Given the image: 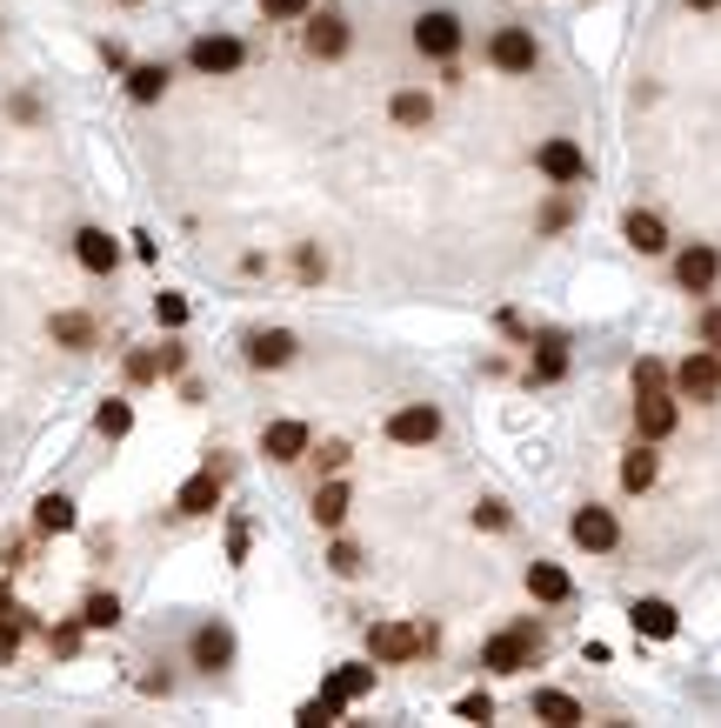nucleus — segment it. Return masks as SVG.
Wrapping results in <instances>:
<instances>
[{
	"instance_id": "obj_48",
	"label": "nucleus",
	"mask_w": 721,
	"mask_h": 728,
	"mask_svg": "<svg viewBox=\"0 0 721 728\" xmlns=\"http://www.w3.org/2000/svg\"><path fill=\"white\" fill-rule=\"evenodd\" d=\"M689 7H695V13H709V7H721V0H689Z\"/></svg>"
},
{
	"instance_id": "obj_31",
	"label": "nucleus",
	"mask_w": 721,
	"mask_h": 728,
	"mask_svg": "<svg viewBox=\"0 0 721 728\" xmlns=\"http://www.w3.org/2000/svg\"><path fill=\"white\" fill-rule=\"evenodd\" d=\"M80 629H94V635L100 629H120V595H87L80 602Z\"/></svg>"
},
{
	"instance_id": "obj_17",
	"label": "nucleus",
	"mask_w": 721,
	"mask_h": 728,
	"mask_svg": "<svg viewBox=\"0 0 721 728\" xmlns=\"http://www.w3.org/2000/svg\"><path fill=\"white\" fill-rule=\"evenodd\" d=\"M74 261H80L87 274H114V268H120V241H114L107 227H74Z\"/></svg>"
},
{
	"instance_id": "obj_18",
	"label": "nucleus",
	"mask_w": 721,
	"mask_h": 728,
	"mask_svg": "<svg viewBox=\"0 0 721 728\" xmlns=\"http://www.w3.org/2000/svg\"><path fill=\"white\" fill-rule=\"evenodd\" d=\"M294 355H301V341L288 328H254L247 334V368H288Z\"/></svg>"
},
{
	"instance_id": "obj_12",
	"label": "nucleus",
	"mask_w": 721,
	"mask_h": 728,
	"mask_svg": "<svg viewBox=\"0 0 721 728\" xmlns=\"http://www.w3.org/2000/svg\"><path fill=\"white\" fill-rule=\"evenodd\" d=\"M187 67L207 74V80H221V74H241V67H247V47H241L234 33H201V40L187 47Z\"/></svg>"
},
{
	"instance_id": "obj_9",
	"label": "nucleus",
	"mask_w": 721,
	"mask_h": 728,
	"mask_svg": "<svg viewBox=\"0 0 721 728\" xmlns=\"http://www.w3.org/2000/svg\"><path fill=\"white\" fill-rule=\"evenodd\" d=\"M234 656H241V642H234V629H227V622H201V629L187 635V662H194L201 676H227V669H234Z\"/></svg>"
},
{
	"instance_id": "obj_5",
	"label": "nucleus",
	"mask_w": 721,
	"mask_h": 728,
	"mask_svg": "<svg viewBox=\"0 0 721 728\" xmlns=\"http://www.w3.org/2000/svg\"><path fill=\"white\" fill-rule=\"evenodd\" d=\"M669 388H675L682 401H695V408L721 401V355H715V348H695V355L669 375Z\"/></svg>"
},
{
	"instance_id": "obj_16",
	"label": "nucleus",
	"mask_w": 721,
	"mask_h": 728,
	"mask_svg": "<svg viewBox=\"0 0 721 728\" xmlns=\"http://www.w3.org/2000/svg\"><path fill=\"white\" fill-rule=\"evenodd\" d=\"M348 20L341 13H308V27H301V47H308V60H341L348 54Z\"/></svg>"
},
{
	"instance_id": "obj_10",
	"label": "nucleus",
	"mask_w": 721,
	"mask_h": 728,
	"mask_svg": "<svg viewBox=\"0 0 721 728\" xmlns=\"http://www.w3.org/2000/svg\"><path fill=\"white\" fill-rule=\"evenodd\" d=\"M388 441H394V448H435V441H441V408H435V401L394 408V415H388Z\"/></svg>"
},
{
	"instance_id": "obj_33",
	"label": "nucleus",
	"mask_w": 721,
	"mask_h": 728,
	"mask_svg": "<svg viewBox=\"0 0 721 728\" xmlns=\"http://www.w3.org/2000/svg\"><path fill=\"white\" fill-rule=\"evenodd\" d=\"M328 569H334L341 582H354V575L368 569V555H361V542H334V549H328Z\"/></svg>"
},
{
	"instance_id": "obj_40",
	"label": "nucleus",
	"mask_w": 721,
	"mask_h": 728,
	"mask_svg": "<svg viewBox=\"0 0 721 728\" xmlns=\"http://www.w3.org/2000/svg\"><path fill=\"white\" fill-rule=\"evenodd\" d=\"M568 214H575V207H568V187H562V194H555V201L542 207V234H555V227H568Z\"/></svg>"
},
{
	"instance_id": "obj_3",
	"label": "nucleus",
	"mask_w": 721,
	"mask_h": 728,
	"mask_svg": "<svg viewBox=\"0 0 721 728\" xmlns=\"http://www.w3.org/2000/svg\"><path fill=\"white\" fill-rule=\"evenodd\" d=\"M428 649H435V629H428V622H374V629H368V656L388 662V669H394V662H415V656H428Z\"/></svg>"
},
{
	"instance_id": "obj_20",
	"label": "nucleus",
	"mask_w": 721,
	"mask_h": 728,
	"mask_svg": "<svg viewBox=\"0 0 721 728\" xmlns=\"http://www.w3.org/2000/svg\"><path fill=\"white\" fill-rule=\"evenodd\" d=\"M629 622H635V635H655V642H675V635H682V615H675V602H662V595H642V602L629 609Z\"/></svg>"
},
{
	"instance_id": "obj_43",
	"label": "nucleus",
	"mask_w": 721,
	"mask_h": 728,
	"mask_svg": "<svg viewBox=\"0 0 721 728\" xmlns=\"http://www.w3.org/2000/svg\"><path fill=\"white\" fill-rule=\"evenodd\" d=\"M187 368V348L181 341H160V375H181Z\"/></svg>"
},
{
	"instance_id": "obj_29",
	"label": "nucleus",
	"mask_w": 721,
	"mask_h": 728,
	"mask_svg": "<svg viewBox=\"0 0 721 728\" xmlns=\"http://www.w3.org/2000/svg\"><path fill=\"white\" fill-rule=\"evenodd\" d=\"M562 375H568V348L562 341H542L535 361H528V388H555Z\"/></svg>"
},
{
	"instance_id": "obj_14",
	"label": "nucleus",
	"mask_w": 721,
	"mask_h": 728,
	"mask_svg": "<svg viewBox=\"0 0 721 728\" xmlns=\"http://www.w3.org/2000/svg\"><path fill=\"white\" fill-rule=\"evenodd\" d=\"M221 488H227V468H221V462H207L201 475H187V482L174 488V515H187V522L214 515V508H221Z\"/></svg>"
},
{
	"instance_id": "obj_1",
	"label": "nucleus",
	"mask_w": 721,
	"mask_h": 728,
	"mask_svg": "<svg viewBox=\"0 0 721 728\" xmlns=\"http://www.w3.org/2000/svg\"><path fill=\"white\" fill-rule=\"evenodd\" d=\"M542 649H548V629L522 615V622H508L501 635L481 642V669H488V676H522V669L542 662Z\"/></svg>"
},
{
	"instance_id": "obj_27",
	"label": "nucleus",
	"mask_w": 721,
	"mask_h": 728,
	"mask_svg": "<svg viewBox=\"0 0 721 728\" xmlns=\"http://www.w3.org/2000/svg\"><path fill=\"white\" fill-rule=\"evenodd\" d=\"M167 94V60H140V67H127V100L134 107H154Z\"/></svg>"
},
{
	"instance_id": "obj_26",
	"label": "nucleus",
	"mask_w": 721,
	"mask_h": 728,
	"mask_svg": "<svg viewBox=\"0 0 721 728\" xmlns=\"http://www.w3.org/2000/svg\"><path fill=\"white\" fill-rule=\"evenodd\" d=\"M74 528H80L74 495H40L33 502V535H74Z\"/></svg>"
},
{
	"instance_id": "obj_37",
	"label": "nucleus",
	"mask_w": 721,
	"mask_h": 728,
	"mask_svg": "<svg viewBox=\"0 0 721 728\" xmlns=\"http://www.w3.org/2000/svg\"><path fill=\"white\" fill-rule=\"evenodd\" d=\"M154 321L160 328H187V301L181 294H154Z\"/></svg>"
},
{
	"instance_id": "obj_32",
	"label": "nucleus",
	"mask_w": 721,
	"mask_h": 728,
	"mask_svg": "<svg viewBox=\"0 0 721 728\" xmlns=\"http://www.w3.org/2000/svg\"><path fill=\"white\" fill-rule=\"evenodd\" d=\"M160 381V348H134L127 355V388H154Z\"/></svg>"
},
{
	"instance_id": "obj_44",
	"label": "nucleus",
	"mask_w": 721,
	"mask_h": 728,
	"mask_svg": "<svg viewBox=\"0 0 721 728\" xmlns=\"http://www.w3.org/2000/svg\"><path fill=\"white\" fill-rule=\"evenodd\" d=\"M267 7V20H301L308 13V0H261Z\"/></svg>"
},
{
	"instance_id": "obj_28",
	"label": "nucleus",
	"mask_w": 721,
	"mask_h": 728,
	"mask_svg": "<svg viewBox=\"0 0 721 728\" xmlns=\"http://www.w3.org/2000/svg\"><path fill=\"white\" fill-rule=\"evenodd\" d=\"M388 114H394V127H428V120H435V94H421V87H401V94L388 100Z\"/></svg>"
},
{
	"instance_id": "obj_6",
	"label": "nucleus",
	"mask_w": 721,
	"mask_h": 728,
	"mask_svg": "<svg viewBox=\"0 0 721 728\" xmlns=\"http://www.w3.org/2000/svg\"><path fill=\"white\" fill-rule=\"evenodd\" d=\"M461 13H448V7H428V13H415V54H428V60H455L461 54Z\"/></svg>"
},
{
	"instance_id": "obj_4",
	"label": "nucleus",
	"mask_w": 721,
	"mask_h": 728,
	"mask_svg": "<svg viewBox=\"0 0 721 728\" xmlns=\"http://www.w3.org/2000/svg\"><path fill=\"white\" fill-rule=\"evenodd\" d=\"M682 428V395L675 388H642L635 395V441H669Z\"/></svg>"
},
{
	"instance_id": "obj_38",
	"label": "nucleus",
	"mask_w": 721,
	"mask_h": 728,
	"mask_svg": "<svg viewBox=\"0 0 721 728\" xmlns=\"http://www.w3.org/2000/svg\"><path fill=\"white\" fill-rule=\"evenodd\" d=\"M80 635H87V629H80V615H74V622L47 629V649H53V656H74V649H80Z\"/></svg>"
},
{
	"instance_id": "obj_2",
	"label": "nucleus",
	"mask_w": 721,
	"mask_h": 728,
	"mask_svg": "<svg viewBox=\"0 0 721 728\" xmlns=\"http://www.w3.org/2000/svg\"><path fill=\"white\" fill-rule=\"evenodd\" d=\"M374 676H381V669H374V656H368V662H341V669L321 682V696L301 709V722H341L361 696H374Z\"/></svg>"
},
{
	"instance_id": "obj_39",
	"label": "nucleus",
	"mask_w": 721,
	"mask_h": 728,
	"mask_svg": "<svg viewBox=\"0 0 721 728\" xmlns=\"http://www.w3.org/2000/svg\"><path fill=\"white\" fill-rule=\"evenodd\" d=\"M695 348H715L721 355V308H702V314H695Z\"/></svg>"
},
{
	"instance_id": "obj_23",
	"label": "nucleus",
	"mask_w": 721,
	"mask_h": 728,
	"mask_svg": "<svg viewBox=\"0 0 721 728\" xmlns=\"http://www.w3.org/2000/svg\"><path fill=\"white\" fill-rule=\"evenodd\" d=\"M622 234H629L635 254H669V221H662L655 207H635V214L622 221Z\"/></svg>"
},
{
	"instance_id": "obj_46",
	"label": "nucleus",
	"mask_w": 721,
	"mask_h": 728,
	"mask_svg": "<svg viewBox=\"0 0 721 728\" xmlns=\"http://www.w3.org/2000/svg\"><path fill=\"white\" fill-rule=\"evenodd\" d=\"M13 120H40V100L33 94H13Z\"/></svg>"
},
{
	"instance_id": "obj_45",
	"label": "nucleus",
	"mask_w": 721,
	"mask_h": 728,
	"mask_svg": "<svg viewBox=\"0 0 721 728\" xmlns=\"http://www.w3.org/2000/svg\"><path fill=\"white\" fill-rule=\"evenodd\" d=\"M461 716H468V722H488V716H495V702H488V696H461Z\"/></svg>"
},
{
	"instance_id": "obj_42",
	"label": "nucleus",
	"mask_w": 721,
	"mask_h": 728,
	"mask_svg": "<svg viewBox=\"0 0 721 728\" xmlns=\"http://www.w3.org/2000/svg\"><path fill=\"white\" fill-rule=\"evenodd\" d=\"M247 542H254V528H247V522H227V562H234V569L247 562Z\"/></svg>"
},
{
	"instance_id": "obj_8",
	"label": "nucleus",
	"mask_w": 721,
	"mask_h": 728,
	"mask_svg": "<svg viewBox=\"0 0 721 728\" xmlns=\"http://www.w3.org/2000/svg\"><path fill=\"white\" fill-rule=\"evenodd\" d=\"M568 535H575V549H588V555H615V549H622V522H615V508H602V502H582V508L568 515Z\"/></svg>"
},
{
	"instance_id": "obj_21",
	"label": "nucleus",
	"mask_w": 721,
	"mask_h": 728,
	"mask_svg": "<svg viewBox=\"0 0 721 728\" xmlns=\"http://www.w3.org/2000/svg\"><path fill=\"white\" fill-rule=\"evenodd\" d=\"M528 595L548 602V609H562V602H575V575L562 562H528Z\"/></svg>"
},
{
	"instance_id": "obj_41",
	"label": "nucleus",
	"mask_w": 721,
	"mask_h": 728,
	"mask_svg": "<svg viewBox=\"0 0 721 728\" xmlns=\"http://www.w3.org/2000/svg\"><path fill=\"white\" fill-rule=\"evenodd\" d=\"M642 388H669V368H662V361H649V355L635 361V395H642Z\"/></svg>"
},
{
	"instance_id": "obj_34",
	"label": "nucleus",
	"mask_w": 721,
	"mask_h": 728,
	"mask_svg": "<svg viewBox=\"0 0 721 728\" xmlns=\"http://www.w3.org/2000/svg\"><path fill=\"white\" fill-rule=\"evenodd\" d=\"M20 635H27V615H20V609H0V662H13Z\"/></svg>"
},
{
	"instance_id": "obj_35",
	"label": "nucleus",
	"mask_w": 721,
	"mask_h": 728,
	"mask_svg": "<svg viewBox=\"0 0 721 728\" xmlns=\"http://www.w3.org/2000/svg\"><path fill=\"white\" fill-rule=\"evenodd\" d=\"M308 455H314V468H321V475H341L354 448H348V441H321V448H308Z\"/></svg>"
},
{
	"instance_id": "obj_24",
	"label": "nucleus",
	"mask_w": 721,
	"mask_h": 728,
	"mask_svg": "<svg viewBox=\"0 0 721 728\" xmlns=\"http://www.w3.org/2000/svg\"><path fill=\"white\" fill-rule=\"evenodd\" d=\"M47 334H53V348H74V355H87L94 348V314H80V308H60V314H47Z\"/></svg>"
},
{
	"instance_id": "obj_19",
	"label": "nucleus",
	"mask_w": 721,
	"mask_h": 728,
	"mask_svg": "<svg viewBox=\"0 0 721 728\" xmlns=\"http://www.w3.org/2000/svg\"><path fill=\"white\" fill-rule=\"evenodd\" d=\"M348 508H354V488H348L341 475H328V482L314 488V502H308V515H314V528H328V535H334V528L348 522Z\"/></svg>"
},
{
	"instance_id": "obj_22",
	"label": "nucleus",
	"mask_w": 721,
	"mask_h": 728,
	"mask_svg": "<svg viewBox=\"0 0 721 728\" xmlns=\"http://www.w3.org/2000/svg\"><path fill=\"white\" fill-rule=\"evenodd\" d=\"M528 716H535V722H555V728L588 722V709H582L568 689H535V696H528Z\"/></svg>"
},
{
	"instance_id": "obj_25",
	"label": "nucleus",
	"mask_w": 721,
	"mask_h": 728,
	"mask_svg": "<svg viewBox=\"0 0 721 728\" xmlns=\"http://www.w3.org/2000/svg\"><path fill=\"white\" fill-rule=\"evenodd\" d=\"M655 475H662L655 441H635V448L622 455V488H629V495H649V488H655Z\"/></svg>"
},
{
	"instance_id": "obj_36",
	"label": "nucleus",
	"mask_w": 721,
	"mask_h": 728,
	"mask_svg": "<svg viewBox=\"0 0 721 728\" xmlns=\"http://www.w3.org/2000/svg\"><path fill=\"white\" fill-rule=\"evenodd\" d=\"M508 522H515V515H508V502H495V495H488V502H475V528H488V535H501Z\"/></svg>"
},
{
	"instance_id": "obj_15",
	"label": "nucleus",
	"mask_w": 721,
	"mask_h": 728,
	"mask_svg": "<svg viewBox=\"0 0 721 728\" xmlns=\"http://www.w3.org/2000/svg\"><path fill=\"white\" fill-rule=\"evenodd\" d=\"M308 448H314V428H308V421H294V415H281V421H267V428H261V455H267V462H281V468H288V462H301Z\"/></svg>"
},
{
	"instance_id": "obj_7",
	"label": "nucleus",
	"mask_w": 721,
	"mask_h": 728,
	"mask_svg": "<svg viewBox=\"0 0 721 728\" xmlns=\"http://www.w3.org/2000/svg\"><path fill=\"white\" fill-rule=\"evenodd\" d=\"M488 67L495 74H535L542 67V40L528 27H495L488 33Z\"/></svg>"
},
{
	"instance_id": "obj_11",
	"label": "nucleus",
	"mask_w": 721,
	"mask_h": 728,
	"mask_svg": "<svg viewBox=\"0 0 721 728\" xmlns=\"http://www.w3.org/2000/svg\"><path fill=\"white\" fill-rule=\"evenodd\" d=\"M715 281H721V247L715 241H689L675 254V288L682 294H715Z\"/></svg>"
},
{
	"instance_id": "obj_13",
	"label": "nucleus",
	"mask_w": 721,
	"mask_h": 728,
	"mask_svg": "<svg viewBox=\"0 0 721 728\" xmlns=\"http://www.w3.org/2000/svg\"><path fill=\"white\" fill-rule=\"evenodd\" d=\"M535 167H542V181H555V187H582V181H588V154H582L568 134L542 140V147H535Z\"/></svg>"
},
{
	"instance_id": "obj_47",
	"label": "nucleus",
	"mask_w": 721,
	"mask_h": 728,
	"mask_svg": "<svg viewBox=\"0 0 721 728\" xmlns=\"http://www.w3.org/2000/svg\"><path fill=\"white\" fill-rule=\"evenodd\" d=\"M0 609H13V589H7V575H0Z\"/></svg>"
},
{
	"instance_id": "obj_30",
	"label": "nucleus",
	"mask_w": 721,
	"mask_h": 728,
	"mask_svg": "<svg viewBox=\"0 0 721 728\" xmlns=\"http://www.w3.org/2000/svg\"><path fill=\"white\" fill-rule=\"evenodd\" d=\"M94 428H100L107 441H127V435H134V408H127L120 395H107V401L94 408Z\"/></svg>"
}]
</instances>
